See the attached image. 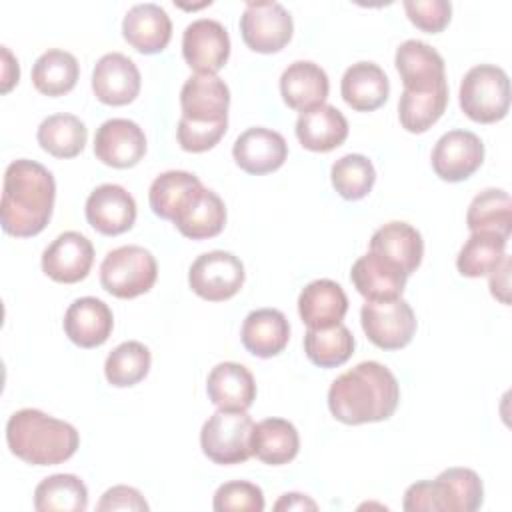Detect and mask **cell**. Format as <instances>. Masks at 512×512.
<instances>
[{"label":"cell","mask_w":512,"mask_h":512,"mask_svg":"<svg viewBox=\"0 0 512 512\" xmlns=\"http://www.w3.org/2000/svg\"><path fill=\"white\" fill-rule=\"evenodd\" d=\"M54 198L56 182L46 166L28 158L10 162L2 186V230L16 238L40 234L50 222Z\"/></svg>","instance_id":"obj_1"},{"label":"cell","mask_w":512,"mask_h":512,"mask_svg":"<svg viewBox=\"0 0 512 512\" xmlns=\"http://www.w3.org/2000/svg\"><path fill=\"white\" fill-rule=\"evenodd\" d=\"M400 402L396 376L380 362L366 360L340 374L328 390V408L344 424L388 420Z\"/></svg>","instance_id":"obj_2"},{"label":"cell","mask_w":512,"mask_h":512,"mask_svg":"<svg viewBox=\"0 0 512 512\" xmlns=\"http://www.w3.org/2000/svg\"><path fill=\"white\" fill-rule=\"evenodd\" d=\"M10 452L32 466H54L74 456L80 446L76 428L36 408H22L8 418Z\"/></svg>","instance_id":"obj_3"},{"label":"cell","mask_w":512,"mask_h":512,"mask_svg":"<svg viewBox=\"0 0 512 512\" xmlns=\"http://www.w3.org/2000/svg\"><path fill=\"white\" fill-rule=\"evenodd\" d=\"M460 108L480 124L502 120L510 108L508 74L494 64H478L470 68L460 82Z\"/></svg>","instance_id":"obj_4"},{"label":"cell","mask_w":512,"mask_h":512,"mask_svg":"<svg viewBox=\"0 0 512 512\" xmlns=\"http://www.w3.org/2000/svg\"><path fill=\"white\" fill-rule=\"evenodd\" d=\"M158 278V264L150 250L142 246H120L110 250L100 264V284L116 298H136L146 294Z\"/></svg>","instance_id":"obj_5"},{"label":"cell","mask_w":512,"mask_h":512,"mask_svg":"<svg viewBox=\"0 0 512 512\" xmlns=\"http://www.w3.org/2000/svg\"><path fill=\"white\" fill-rule=\"evenodd\" d=\"M254 422L246 410H216L200 430L202 452L214 464H240L252 456Z\"/></svg>","instance_id":"obj_6"},{"label":"cell","mask_w":512,"mask_h":512,"mask_svg":"<svg viewBox=\"0 0 512 512\" xmlns=\"http://www.w3.org/2000/svg\"><path fill=\"white\" fill-rule=\"evenodd\" d=\"M360 322L368 340L382 350H400L416 334L414 310L402 298L366 302L360 310Z\"/></svg>","instance_id":"obj_7"},{"label":"cell","mask_w":512,"mask_h":512,"mask_svg":"<svg viewBox=\"0 0 512 512\" xmlns=\"http://www.w3.org/2000/svg\"><path fill=\"white\" fill-rule=\"evenodd\" d=\"M294 32L290 12L280 2H246L240 16V34L244 44L260 54L280 52Z\"/></svg>","instance_id":"obj_8"},{"label":"cell","mask_w":512,"mask_h":512,"mask_svg":"<svg viewBox=\"0 0 512 512\" xmlns=\"http://www.w3.org/2000/svg\"><path fill=\"white\" fill-rule=\"evenodd\" d=\"M244 264L238 256L224 250L200 254L190 270L188 284L194 294L208 302H222L240 292L244 284Z\"/></svg>","instance_id":"obj_9"},{"label":"cell","mask_w":512,"mask_h":512,"mask_svg":"<svg viewBox=\"0 0 512 512\" xmlns=\"http://www.w3.org/2000/svg\"><path fill=\"white\" fill-rule=\"evenodd\" d=\"M182 56L196 74H216L230 56L228 30L212 18L190 22L182 34Z\"/></svg>","instance_id":"obj_10"},{"label":"cell","mask_w":512,"mask_h":512,"mask_svg":"<svg viewBox=\"0 0 512 512\" xmlns=\"http://www.w3.org/2000/svg\"><path fill=\"white\" fill-rule=\"evenodd\" d=\"M182 116L198 124H228L230 90L216 74H192L180 90Z\"/></svg>","instance_id":"obj_11"},{"label":"cell","mask_w":512,"mask_h":512,"mask_svg":"<svg viewBox=\"0 0 512 512\" xmlns=\"http://www.w3.org/2000/svg\"><path fill=\"white\" fill-rule=\"evenodd\" d=\"M484 160V144L470 130H450L438 138L432 150V168L446 182L470 178Z\"/></svg>","instance_id":"obj_12"},{"label":"cell","mask_w":512,"mask_h":512,"mask_svg":"<svg viewBox=\"0 0 512 512\" xmlns=\"http://www.w3.org/2000/svg\"><path fill=\"white\" fill-rule=\"evenodd\" d=\"M94 262L92 242L74 230L58 234L42 252V270L60 284H76L84 280Z\"/></svg>","instance_id":"obj_13"},{"label":"cell","mask_w":512,"mask_h":512,"mask_svg":"<svg viewBox=\"0 0 512 512\" xmlns=\"http://www.w3.org/2000/svg\"><path fill=\"white\" fill-rule=\"evenodd\" d=\"M96 158L112 168H132L146 154L144 130L128 118H110L94 136Z\"/></svg>","instance_id":"obj_14"},{"label":"cell","mask_w":512,"mask_h":512,"mask_svg":"<svg viewBox=\"0 0 512 512\" xmlns=\"http://www.w3.org/2000/svg\"><path fill=\"white\" fill-rule=\"evenodd\" d=\"M84 212L88 224L104 236H118L136 222V202L132 194L118 184L96 186L86 198Z\"/></svg>","instance_id":"obj_15"},{"label":"cell","mask_w":512,"mask_h":512,"mask_svg":"<svg viewBox=\"0 0 512 512\" xmlns=\"http://www.w3.org/2000/svg\"><path fill=\"white\" fill-rule=\"evenodd\" d=\"M140 70L132 58L110 52L104 54L92 70L94 96L108 106H126L140 92Z\"/></svg>","instance_id":"obj_16"},{"label":"cell","mask_w":512,"mask_h":512,"mask_svg":"<svg viewBox=\"0 0 512 512\" xmlns=\"http://www.w3.org/2000/svg\"><path fill=\"white\" fill-rule=\"evenodd\" d=\"M232 156L244 172L262 176L278 170L286 162L288 144L280 132L254 126L236 138Z\"/></svg>","instance_id":"obj_17"},{"label":"cell","mask_w":512,"mask_h":512,"mask_svg":"<svg viewBox=\"0 0 512 512\" xmlns=\"http://www.w3.org/2000/svg\"><path fill=\"white\" fill-rule=\"evenodd\" d=\"M406 278L408 276L400 266L372 250L360 256L350 270V280L358 294L366 298V302L400 298L406 286Z\"/></svg>","instance_id":"obj_18"},{"label":"cell","mask_w":512,"mask_h":512,"mask_svg":"<svg viewBox=\"0 0 512 512\" xmlns=\"http://www.w3.org/2000/svg\"><path fill=\"white\" fill-rule=\"evenodd\" d=\"M172 222L182 236L206 240L222 232L226 224V206L216 192L198 184L186 196Z\"/></svg>","instance_id":"obj_19"},{"label":"cell","mask_w":512,"mask_h":512,"mask_svg":"<svg viewBox=\"0 0 512 512\" xmlns=\"http://www.w3.org/2000/svg\"><path fill=\"white\" fill-rule=\"evenodd\" d=\"M394 64L402 78L404 90L426 92L446 82L444 58L422 40L402 42L396 48Z\"/></svg>","instance_id":"obj_20"},{"label":"cell","mask_w":512,"mask_h":512,"mask_svg":"<svg viewBox=\"0 0 512 512\" xmlns=\"http://www.w3.org/2000/svg\"><path fill=\"white\" fill-rule=\"evenodd\" d=\"M122 36L140 54H158L172 38V20L158 4H136L122 20Z\"/></svg>","instance_id":"obj_21"},{"label":"cell","mask_w":512,"mask_h":512,"mask_svg":"<svg viewBox=\"0 0 512 512\" xmlns=\"http://www.w3.org/2000/svg\"><path fill=\"white\" fill-rule=\"evenodd\" d=\"M112 328V310L94 296L74 300L64 314V332L80 348L102 346L110 338Z\"/></svg>","instance_id":"obj_22"},{"label":"cell","mask_w":512,"mask_h":512,"mask_svg":"<svg viewBox=\"0 0 512 512\" xmlns=\"http://www.w3.org/2000/svg\"><path fill=\"white\" fill-rule=\"evenodd\" d=\"M348 298L334 280L320 278L306 284L298 296V314L308 328H330L344 320Z\"/></svg>","instance_id":"obj_23"},{"label":"cell","mask_w":512,"mask_h":512,"mask_svg":"<svg viewBox=\"0 0 512 512\" xmlns=\"http://www.w3.org/2000/svg\"><path fill=\"white\" fill-rule=\"evenodd\" d=\"M330 82L318 64L310 60L292 62L280 76V94L288 108L306 112L326 102Z\"/></svg>","instance_id":"obj_24"},{"label":"cell","mask_w":512,"mask_h":512,"mask_svg":"<svg viewBox=\"0 0 512 512\" xmlns=\"http://www.w3.org/2000/svg\"><path fill=\"white\" fill-rule=\"evenodd\" d=\"M206 392L220 410H248L256 400V382L244 364L220 362L208 374Z\"/></svg>","instance_id":"obj_25"},{"label":"cell","mask_w":512,"mask_h":512,"mask_svg":"<svg viewBox=\"0 0 512 512\" xmlns=\"http://www.w3.org/2000/svg\"><path fill=\"white\" fill-rule=\"evenodd\" d=\"M296 138L306 150L330 152L348 138V120L330 104H320L300 112L296 120Z\"/></svg>","instance_id":"obj_26"},{"label":"cell","mask_w":512,"mask_h":512,"mask_svg":"<svg viewBox=\"0 0 512 512\" xmlns=\"http://www.w3.org/2000/svg\"><path fill=\"white\" fill-rule=\"evenodd\" d=\"M390 92V82L384 70L374 62H356L346 68L340 94L344 102L356 112H372L378 110Z\"/></svg>","instance_id":"obj_27"},{"label":"cell","mask_w":512,"mask_h":512,"mask_svg":"<svg viewBox=\"0 0 512 512\" xmlns=\"http://www.w3.org/2000/svg\"><path fill=\"white\" fill-rule=\"evenodd\" d=\"M240 338L250 354L272 358L286 348L290 340V324L280 310L258 308L244 318Z\"/></svg>","instance_id":"obj_28"},{"label":"cell","mask_w":512,"mask_h":512,"mask_svg":"<svg viewBox=\"0 0 512 512\" xmlns=\"http://www.w3.org/2000/svg\"><path fill=\"white\" fill-rule=\"evenodd\" d=\"M370 250L388 258L402 268L406 276L416 272L424 256L422 234L408 222H388L370 238Z\"/></svg>","instance_id":"obj_29"},{"label":"cell","mask_w":512,"mask_h":512,"mask_svg":"<svg viewBox=\"0 0 512 512\" xmlns=\"http://www.w3.org/2000/svg\"><path fill=\"white\" fill-rule=\"evenodd\" d=\"M438 512H474L482 506L484 486L470 468H448L432 480Z\"/></svg>","instance_id":"obj_30"},{"label":"cell","mask_w":512,"mask_h":512,"mask_svg":"<svg viewBox=\"0 0 512 512\" xmlns=\"http://www.w3.org/2000/svg\"><path fill=\"white\" fill-rule=\"evenodd\" d=\"M252 456L270 466H282L296 458L300 436L292 422L284 418H266L252 428Z\"/></svg>","instance_id":"obj_31"},{"label":"cell","mask_w":512,"mask_h":512,"mask_svg":"<svg viewBox=\"0 0 512 512\" xmlns=\"http://www.w3.org/2000/svg\"><path fill=\"white\" fill-rule=\"evenodd\" d=\"M80 76V66L74 54L50 48L40 54L32 66V84L38 92L46 96H64L68 94Z\"/></svg>","instance_id":"obj_32"},{"label":"cell","mask_w":512,"mask_h":512,"mask_svg":"<svg viewBox=\"0 0 512 512\" xmlns=\"http://www.w3.org/2000/svg\"><path fill=\"white\" fill-rule=\"evenodd\" d=\"M446 106H448L446 82L426 92L404 90L398 100V118L406 132L422 134L440 120Z\"/></svg>","instance_id":"obj_33"},{"label":"cell","mask_w":512,"mask_h":512,"mask_svg":"<svg viewBox=\"0 0 512 512\" xmlns=\"http://www.w3.org/2000/svg\"><path fill=\"white\" fill-rule=\"evenodd\" d=\"M36 138L44 152L56 158H74L84 150L88 130L74 114H52L40 122Z\"/></svg>","instance_id":"obj_34"},{"label":"cell","mask_w":512,"mask_h":512,"mask_svg":"<svg viewBox=\"0 0 512 512\" xmlns=\"http://www.w3.org/2000/svg\"><path fill=\"white\" fill-rule=\"evenodd\" d=\"M508 236L498 232H472L458 252L456 268L466 278L490 274L506 258Z\"/></svg>","instance_id":"obj_35"},{"label":"cell","mask_w":512,"mask_h":512,"mask_svg":"<svg viewBox=\"0 0 512 512\" xmlns=\"http://www.w3.org/2000/svg\"><path fill=\"white\" fill-rule=\"evenodd\" d=\"M38 512H84L88 508L86 484L74 474H52L34 490Z\"/></svg>","instance_id":"obj_36"},{"label":"cell","mask_w":512,"mask_h":512,"mask_svg":"<svg viewBox=\"0 0 512 512\" xmlns=\"http://www.w3.org/2000/svg\"><path fill=\"white\" fill-rule=\"evenodd\" d=\"M470 232H498L510 236L512 230V200L500 188H488L476 194L466 212Z\"/></svg>","instance_id":"obj_37"},{"label":"cell","mask_w":512,"mask_h":512,"mask_svg":"<svg viewBox=\"0 0 512 512\" xmlns=\"http://www.w3.org/2000/svg\"><path fill=\"white\" fill-rule=\"evenodd\" d=\"M354 336L340 322L330 328H308L304 334V352L320 368L342 366L354 352Z\"/></svg>","instance_id":"obj_38"},{"label":"cell","mask_w":512,"mask_h":512,"mask_svg":"<svg viewBox=\"0 0 512 512\" xmlns=\"http://www.w3.org/2000/svg\"><path fill=\"white\" fill-rule=\"evenodd\" d=\"M150 350L136 340L118 344L104 362L106 380L116 388H128L146 378L150 370Z\"/></svg>","instance_id":"obj_39"},{"label":"cell","mask_w":512,"mask_h":512,"mask_svg":"<svg viewBox=\"0 0 512 512\" xmlns=\"http://www.w3.org/2000/svg\"><path fill=\"white\" fill-rule=\"evenodd\" d=\"M202 184L194 174L184 170H168L154 178L148 190V202L156 216L164 220H174L178 208L186 200V196Z\"/></svg>","instance_id":"obj_40"},{"label":"cell","mask_w":512,"mask_h":512,"mask_svg":"<svg viewBox=\"0 0 512 512\" xmlns=\"http://www.w3.org/2000/svg\"><path fill=\"white\" fill-rule=\"evenodd\" d=\"M332 186L344 200H360L368 196L376 182L374 164L362 154H346L332 164Z\"/></svg>","instance_id":"obj_41"},{"label":"cell","mask_w":512,"mask_h":512,"mask_svg":"<svg viewBox=\"0 0 512 512\" xmlns=\"http://www.w3.org/2000/svg\"><path fill=\"white\" fill-rule=\"evenodd\" d=\"M216 512H230V510H240V512H262L264 510V494L260 486L246 482V480H232L214 492V502H212Z\"/></svg>","instance_id":"obj_42"},{"label":"cell","mask_w":512,"mask_h":512,"mask_svg":"<svg viewBox=\"0 0 512 512\" xmlns=\"http://www.w3.org/2000/svg\"><path fill=\"white\" fill-rule=\"evenodd\" d=\"M404 10L408 20L428 34L442 32L452 16L448 0H404Z\"/></svg>","instance_id":"obj_43"},{"label":"cell","mask_w":512,"mask_h":512,"mask_svg":"<svg viewBox=\"0 0 512 512\" xmlns=\"http://www.w3.org/2000/svg\"><path fill=\"white\" fill-rule=\"evenodd\" d=\"M226 130H228V124H198V122H188L180 118L176 136L182 150L198 154L214 148L220 142V138L226 134Z\"/></svg>","instance_id":"obj_44"},{"label":"cell","mask_w":512,"mask_h":512,"mask_svg":"<svg viewBox=\"0 0 512 512\" xmlns=\"http://www.w3.org/2000/svg\"><path fill=\"white\" fill-rule=\"evenodd\" d=\"M148 502L144 500V496L132 488V486H112L108 488L100 502L96 504V510L98 512H112V510H134V512H142V510H148Z\"/></svg>","instance_id":"obj_45"},{"label":"cell","mask_w":512,"mask_h":512,"mask_svg":"<svg viewBox=\"0 0 512 512\" xmlns=\"http://www.w3.org/2000/svg\"><path fill=\"white\" fill-rule=\"evenodd\" d=\"M402 508L406 512H418V510H428V512L434 510V512H438L432 480H422V482L410 484L406 488V492H404Z\"/></svg>","instance_id":"obj_46"},{"label":"cell","mask_w":512,"mask_h":512,"mask_svg":"<svg viewBox=\"0 0 512 512\" xmlns=\"http://www.w3.org/2000/svg\"><path fill=\"white\" fill-rule=\"evenodd\" d=\"M510 258L506 256L492 272H490V292L494 298H498L502 304H508V290H510Z\"/></svg>","instance_id":"obj_47"},{"label":"cell","mask_w":512,"mask_h":512,"mask_svg":"<svg viewBox=\"0 0 512 512\" xmlns=\"http://www.w3.org/2000/svg\"><path fill=\"white\" fill-rule=\"evenodd\" d=\"M274 510L276 512H282V510H318V504L306 496V494H300V492H288V494H282L280 500L274 504Z\"/></svg>","instance_id":"obj_48"},{"label":"cell","mask_w":512,"mask_h":512,"mask_svg":"<svg viewBox=\"0 0 512 512\" xmlns=\"http://www.w3.org/2000/svg\"><path fill=\"white\" fill-rule=\"evenodd\" d=\"M2 58H4V66H2V92H10V88L14 84H18L20 68H18V60L10 54V50L6 46H2Z\"/></svg>","instance_id":"obj_49"}]
</instances>
